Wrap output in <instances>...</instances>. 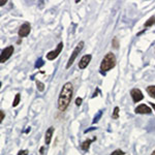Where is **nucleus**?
<instances>
[{"instance_id": "nucleus-1", "label": "nucleus", "mask_w": 155, "mask_h": 155, "mask_svg": "<svg viewBox=\"0 0 155 155\" xmlns=\"http://www.w3.org/2000/svg\"><path fill=\"white\" fill-rule=\"evenodd\" d=\"M72 94H74V87L72 84L67 82L62 86V89L60 91L59 97H58V109L59 111L64 112L67 110L69 104L71 101Z\"/></svg>"}, {"instance_id": "nucleus-2", "label": "nucleus", "mask_w": 155, "mask_h": 155, "mask_svg": "<svg viewBox=\"0 0 155 155\" xmlns=\"http://www.w3.org/2000/svg\"><path fill=\"white\" fill-rule=\"evenodd\" d=\"M116 63H117V60H116V57L115 55L110 52L107 53L106 56L104 57V59L101 60V74H104V72L111 71L112 68H114L116 66Z\"/></svg>"}, {"instance_id": "nucleus-3", "label": "nucleus", "mask_w": 155, "mask_h": 155, "mask_svg": "<svg viewBox=\"0 0 155 155\" xmlns=\"http://www.w3.org/2000/svg\"><path fill=\"white\" fill-rule=\"evenodd\" d=\"M84 45H85V42H84V41H80L79 44L77 45V47L74 49V51H72V53H71V57H69L68 62H67V64H66V68H69V67H71V66L72 65V63L74 62V60L77 59L78 55L81 53V51L83 50Z\"/></svg>"}, {"instance_id": "nucleus-4", "label": "nucleus", "mask_w": 155, "mask_h": 155, "mask_svg": "<svg viewBox=\"0 0 155 155\" xmlns=\"http://www.w3.org/2000/svg\"><path fill=\"white\" fill-rule=\"evenodd\" d=\"M14 51H15L14 46H8V47H6L5 49L2 50L1 55H0V62L4 63L5 61H7V60L12 57V55L14 54Z\"/></svg>"}, {"instance_id": "nucleus-5", "label": "nucleus", "mask_w": 155, "mask_h": 155, "mask_svg": "<svg viewBox=\"0 0 155 155\" xmlns=\"http://www.w3.org/2000/svg\"><path fill=\"white\" fill-rule=\"evenodd\" d=\"M62 49H63V42H59L58 44V46H57V48L53 50V51H51V52H49L48 54H47V59L48 60H54V59H56L57 57L59 56V54L61 53V51H62Z\"/></svg>"}, {"instance_id": "nucleus-6", "label": "nucleus", "mask_w": 155, "mask_h": 155, "mask_svg": "<svg viewBox=\"0 0 155 155\" xmlns=\"http://www.w3.org/2000/svg\"><path fill=\"white\" fill-rule=\"evenodd\" d=\"M30 31H31V25H30L28 22H26V23H24L23 25H21V27L19 28L18 35L20 37H26L29 35Z\"/></svg>"}, {"instance_id": "nucleus-7", "label": "nucleus", "mask_w": 155, "mask_h": 155, "mask_svg": "<svg viewBox=\"0 0 155 155\" xmlns=\"http://www.w3.org/2000/svg\"><path fill=\"white\" fill-rule=\"evenodd\" d=\"M130 96L132 98V101H134V102H139L141 101H143L144 98V95H143V92L141 91L139 88H134L130 90Z\"/></svg>"}, {"instance_id": "nucleus-8", "label": "nucleus", "mask_w": 155, "mask_h": 155, "mask_svg": "<svg viewBox=\"0 0 155 155\" xmlns=\"http://www.w3.org/2000/svg\"><path fill=\"white\" fill-rule=\"evenodd\" d=\"M134 113L136 114H141V115H148L152 113V110L147 106V104H140L134 109Z\"/></svg>"}, {"instance_id": "nucleus-9", "label": "nucleus", "mask_w": 155, "mask_h": 155, "mask_svg": "<svg viewBox=\"0 0 155 155\" xmlns=\"http://www.w3.org/2000/svg\"><path fill=\"white\" fill-rule=\"evenodd\" d=\"M91 59H92V56L90 54L85 55V56L82 57L81 60H80V62H79V68L80 69L86 68V67L89 65V63H90V61H91Z\"/></svg>"}, {"instance_id": "nucleus-10", "label": "nucleus", "mask_w": 155, "mask_h": 155, "mask_svg": "<svg viewBox=\"0 0 155 155\" xmlns=\"http://www.w3.org/2000/svg\"><path fill=\"white\" fill-rule=\"evenodd\" d=\"M54 130H55L54 126H50L49 128L46 130V134H45V142H46V145H49L50 143H51Z\"/></svg>"}, {"instance_id": "nucleus-11", "label": "nucleus", "mask_w": 155, "mask_h": 155, "mask_svg": "<svg viewBox=\"0 0 155 155\" xmlns=\"http://www.w3.org/2000/svg\"><path fill=\"white\" fill-rule=\"evenodd\" d=\"M94 141H96V137H94L92 140L87 139L86 141H84L83 143H82V145H81L82 150H83V151H85V152H87L89 150V148H90V144H91L92 142H94Z\"/></svg>"}, {"instance_id": "nucleus-12", "label": "nucleus", "mask_w": 155, "mask_h": 155, "mask_svg": "<svg viewBox=\"0 0 155 155\" xmlns=\"http://www.w3.org/2000/svg\"><path fill=\"white\" fill-rule=\"evenodd\" d=\"M146 90H147V93H148L150 96L153 97V98H155V86H154V85L148 86Z\"/></svg>"}, {"instance_id": "nucleus-13", "label": "nucleus", "mask_w": 155, "mask_h": 155, "mask_svg": "<svg viewBox=\"0 0 155 155\" xmlns=\"http://www.w3.org/2000/svg\"><path fill=\"white\" fill-rule=\"evenodd\" d=\"M153 25H155V16L149 18L148 21L144 24V27L145 28H148V27H151V26H153Z\"/></svg>"}, {"instance_id": "nucleus-14", "label": "nucleus", "mask_w": 155, "mask_h": 155, "mask_svg": "<svg viewBox=\"0 0 155 155\" xmlns=\"http://www.w3.org/2000/svg\"><path fill=\"white\" fill-rule=\"evenodd\" d=\"M35 84H36V87H37V90H38L39 92H44L45 90V84L41 83V81H35Z\"/></svg>"}, {"instance_id": "nucleus-15", "label": "nucleus", "mask_w": 155, "mask_h": 155, "mask_svg": "<svg viewBox=\"0 0 155 155\" xmlns=\"http://www.w3.org/2000/svg\"><path fill=\"white\" fill-rule=\"evenodd\" d=\"M20 98H21V94L17 93L16 97H15V99H14V102H12V107H17V106H18V104H20Z\"/></svg>"}, {"instance_id": "nucleus-16", "label": "nucleus", "mask_w": 155, "mask_h": 155, "mask_svg": "<svg viewBox=\"0 0 155 155\" xmlns=\"http://www.w3.org/2000/svg\"><path fill=\"white\" fill-rule=\"evenodd\" d=\"M112 118L113 119H118L119 118V107H115L113 115H112Z\"/></svg>"}, {"instance_id": "nucleus-17", "label": "nucleus", "mask_w": 155, "mask_h": 155, "mask_svg": "<svg viewBox=\"0 0 155 155\" xmlns=\"http://www.w3.org/2000/svg\"><path fill=\"white\" fill-rule=\"evenodd\" d=\"M112 46H113V48H115V49H118L119 41H118V38H117V37H114L113 38V41H112Z\"/></svg>"}, {"instance_id": "nucleus-18", "label": "nucleus", "mask_w": 155, "mask_h": 155, "mask_svg": "<svg viewBox=\"0 0 155 155\" xmlns=\"http://www.w3.org/2000/svg\"><path fill=\"white\" fill-rule=\"evenodd\" d=\"M125 154V152L124 151H122V150H120V149H117V150H115V151L112 152L110 155H124Z\"/></svg>"}, {"instance_id": "nucleus-19", "label": "nucleus", "mask_w": 155, "mask_h": 155, "mask_svg": "<svg viewBox=\"0 0 155 155\" xmlns=\"http://www.w3.org/2000/svg\"><path fill=\"white\" fill-rule=\"evenodd\" d=\"M44 64H45L44 60H42L41 58H39V59L36 61V63H35V67H36V68H39V67H41L42 65H44Z\"/></svg>"}, {"instance_id": "nucleus-20", "label": "nucleus", "mask_w": 155, "mask_h": 155, "mask_svg": "<svg viewBox=\"0 0 155 155\" xmlns=\"http://www.w3.org/2000/svg\"><path fill=\"white\" fill-rule=\"evenodd\" d=\"M101 115H102V112H101V111H99V112H98V114H97L96 116L94 117V119H93V121H92V122H93V123H96V122H98V120H99V118L101 117Z\"/></svg>"}, {"instance_id": "nucleus-21", "label": "nucleus", "mask_w": 155, "mask_h": 155, "mask_svg": "<svg viewBox=\"0 0 155 155\" xmlns=\"http://www.w3.org/2000/svg\"><path fill=\"white\" fill-rule=\"evenodd\" d=\"M82 101H83V99H82L81 97H77L76 98V106L80 107L82 104Z\"/></svg>"}, {"instance_id": "nucleus-22", "label": "nucleus", "mask_w": 155, "mask_h": 155, "mask_svg": "<svg viewBox=\"0 0 155 155\" xmlns=\"http://www.w3.org/2000/svg\"><path fill=\"white\" fill-rule=\"evenodd\" d=\"M18 155H28V150H20Z\"/></svg>"}, {"instance_id": "nucleus-23", "label": "nucleus", "mask_w": 155, "mask_h": 155, "mask_svg": "<svg viewBox=\"0 0 155 155\" xmlns=\"http://www.w3.org/2000/svg\"><path fill=\"white\" fill-rule=\"evenodd\" d=\"M0 114H1V117H0V121H3V119H4V112L3 111H0Z\"/></svg>"}, {"instance_id": "nucleus-24", "label": "nucleus", "mask_w": 155, "mask_h": 155, "mask_svg": "<svg viewBox=\"0 0 155 155\" xmlns=\"http://www.w3.org/2000/svg\"><path fill=\"white\" fill-rule=\"evenodd\" d=\"M6 0H1V1H0V5H1V6H3L4 5V4H5L6 3Z\"/></svg>"}, {"instance_id": "nucleus-25", "label": "nucleus", "mask_w": 155, "mask_h": 155, "mask_svg": "<svg viewBox=\"0 0 155 155\" xmlns=\"http://www.w3.org/2000/svg\"><path fill=\"white\" fill-rule=\"evenodd\" d=\"M148 104H151V107H153V110H154V112H155V104H152V102H148Z\"/></svg>"}, {"instance_id": "nucleus-26", "label": "nucleus", "mask_w": 155, "mask_h": 155, "mask_svg": "<svg viewBox=\"0 0 155 155\" xmlns=\"http://www.w3.org/2000/svg\"><path fill=\"white\" fill-rule=\"evenodd\" d=\"M42 152H44V147H41V153L42 154Z\"/></svg>"}, {"instance_id": "nucleus-27", "label": "nucleus", "mask_w": 155, "mask_h": 155, "mask_svg": "<svg viewBox=\"0 0 155 155\" xmlns=\"http://www.w3.org/2000/svg\"><path fill=\"white\" fill-rule=\"evenodd\" d=\"M151 155H155V150H154L153 152H152V153H151Z\"/></svg>"}]
</instances>
